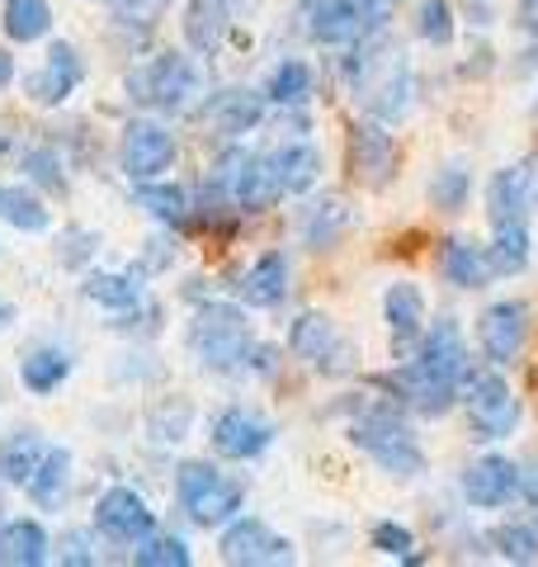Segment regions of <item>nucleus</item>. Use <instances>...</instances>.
I'll return each instance as SVG.
<instances>
[{
  "label": "nucleus",
  "instance_id": "obj_1",
  "mask_svg": "<svg viewBox=\"0 0 538 567\" xmlns=\"http://www.w3.org/2000/svg\"><path fill=\"white\" fill-rule=\"evenodd\" d=\"M463 383H468V346H463V331L454 317H439V322L425 331L421 354L392 379V388L430 416L448 412L454 398L463 393Z\"/></svg>",
  "mask_w": 538,
  "mask_h": 567
},
{
  "label": "nucleus",
  "instance_id": "obj_2",
  "mask_svg": "<svg viewBox=\"0 0 538 567\" xmlns=\"http://www.w3.org/2000/svg\"><path fill=\"white\" fill-rule=\"evenodd\" d=\"M350 71V85L359 104L373 114V118H402L411 110V66H406V52L392 43V39H369L364 48L345 62Z\"/></svg>",
  "mask_w": 538,
  "mask_h": 567
},
{
  "label": "nucleus",
  "instance_id": "obj_3",
  "mask_svg": "<svg viewBox=\"0 0 538 567\" xmlns=\"http://www.w3.org/2000/svg\"><path fill=\"white\" fill-rule=\"evenodd\" d=\"M128 91L137 104L161 114H189L204 100V71L189 52H161V58L142 62L128 76Z\"/></svg>",
  "mask_w": 538,
  "mask_h": 567
},
{
  "label": "nucleus",
  "instance_id": "obj_4",
  "mask_svg": "<svg viewBox=\"0 0 538 567\" xmlns=\"http://www.w3.org/2000/svg\"><path fill=\"white\" fill-rule=\"evenodd\" d=\"M350 440L392 477H421L425 473L421 440L411 435V425L392 412V406H369L364 416H354L350 421Z\"/></svg>",
  "mask_w": 538,
  "mask_h": 567
},
{
  "label": "nucleus",
  "instance_id": "obj_5",
  "mask_svg": "<svg viewBox=\"0 0 538 567\" xmlns=\"http://www.w3.org/2000/svg\"><path fill=\"white\" fill-rule=\"evenodd\" d=\"M189 350L199 354V364L213 374H231V369H246L256 341H250V322L241 317V308L231 303H208L194 312L189 322Z\"/></svg>",
  "mask_w": 538,
  "mask_h": 567
},
{
  "label": "nucleus",
  "instance_id": "obj_6",
  "mask_svg": "<svg viewBox=\"0 0 538 567\" xmlns=\"http://www.w3.org/2000/svg\"><path fill=\"white\" fill-rule=\"evenodd\" d=\"M175 496H179V506L189 511V520L204 529L237 520V511H241V483L223 477L213 464H204V458H189V464L175 468Z\"/></svg>",
  "mask_w": 538,
  "mask_h": 567
},
{
  "label": "nucleus",
  "instance_id": "obj_7",
  "mask_svg": "<svg viewBox=\"0 0 538 567\" xmlns=\"http://www.w3.org/2000/svg\"><path fill=\"white\" fill-rule=\"evenodd\" d=\"M397 137L383 128V118H359L350 128L345 142V166H350V181L364 185V189H387L392 175H397Z\"/></svg>",
  "mask_w": 538,
  "mask_h": 567
},
{
  "label": "nucleus",
  "instance_id": "obj_8",
  "mask_svg": "<svg viewBox=\"0 0 538 567\" xmlns=\"http://www.w3.org/2000/svg\"><path fill=\"white\" fill-rule=\"evenodd\" d=\"M463 402H468V421H473V431L482 440L515 435L519 398H515V388L496 374V369H487V374H468V383H463Z\"/></svg>",
  "mask_w": 538,
  "mask_h": 567
},
{
  "label": "nucleus",
  "instance_id": "obj_9",
  "mask_svg": "<svg viewBox=\"0 0 538 567\" xmlns=\"http://www.w3.org/2000/svg\"><path fill=\"white\" fill-rule=\"evenodd\" d=\"M175 133L166 123L156 118H133L123 128V142H118V162H123V175L137 185V181H156L161 171L175 166Z\"/></svg>",
  "mask_w": 538,
  "mask_h": 567
},
{
  "label": "nucleus",
  "instance_id": "obj_10",
  "mask_svg": "<svg viewBox=\"0 0 538 567\" xmlns=\"http://www.w3.org/2000/svg\"><path fill=\"white\" fill-rule=\"evenodd\" d=\"M218 548H223V558L231 567H283V563H293V544L256 516L227 520Z\"/></svg>",
  "mask_w": 538,
  "mask_h": 567
},
{
  "label": "nucleus",
  "instance_id": "obj_11",
  "mask_svg": "<svg viewBox=\"0 0 538 567\" xmlns=\"http://www.w3.org/2000/svg\"><path fill=\"white\" fill-rule=\"evenodd\" d=\"M289 350L298 360H308L317 374H345L350 369V341L327 312H302L289 327Z\"/></svg>",
  "mask_w": 538,
  "mask_h": 567
},
{
  "label": "nucleus",
  "instance_id": "obj_12",
  "mask_svg": "<svg viewBox=\"0 0 538 567\" xmlns=\"http://www.w3.org/2000/svg\"><path fill=\"white\" fill-rule=\"evenodd\" d=\"M529 303L525 298H500L477 317V346L492 364H515V354L529 341Z\"/></svg>",
  "mask_w": 538,
  "mask_h": 567
},
{
  "label": "nucleus",
  "instance_id": "obj_13",
  "mask_svg": "<svg viewBox=\"0 0 538 567\" xmlns=\"http://www.w3.org/2000/svg\"><path fill=\"white\" fill-rule=\"evenodd\" d=\"M81 81H85V58L71 43H52L43 66L24 76V95L33 104H43V110H52V104H66L71 95H76Z\"/></svg>",
  "mask_w": 538,
  "mask_h": 567
},
{
  "label": "nucleus",
  "instance_id": "obj_14",
  "mask_svg": "<svg viewBox=\"0 0 538 567\" xmlns=\"http://www.w3.org/2000/svg\"><path fill=\"white\" fill-rule=\"evenodd\" d=\"M95 529L110 535L114 544H142L156 529V511L133 487H110L95 502Z\"/></svg>",
  "mask_w": 538,
  "mask_h": 567
},
{
  "label": "nucleus",
  "instance_id": "obj_15",
  "mask_svg": "<svg viewBox=\"0 0 538 567\" xmlns=\"http://www.w3.org/2000/svg\"><path fill=\"white\" fill-rule=\"evenodd\" d=\"M208 440H213V454L223 458H260L269 445H275V425H269L260 412H246V406H231L218 421L208 425Z\"/></svg>",
  "mask_w": 538,
  "mask_h": 567
},
{
  "label": "nucleus",
  "instance_id": "obj_16",
  "mask_svg": "<svg viewBox=\"0 0 538 567\" xmlns=\"http://www.w3.org/2000/svg\"><path fill=\"white\" fill-rule=\"evenodd\" d=\"M227 189H231V204L241 213H265L279 204V171H275V156H237V171L227 175Z\"/></svg>",
  "mask_w": 538,
  "mask_h": 567
},
{
  "label": "nucleus",
  "instance_id": "obj_17",
  "mask_svg": "<svg viewBox=\"0 0 538 567\" xmlns=\"http://www.w3.org/2000/svg\"><path fill=\"white\" fill-rule=\"evenodd\" d=\"M538 199V171L534 162L529 166H506L492 175L487 185V213L492 223H525V213L534 208Z\"/></svg>",
  "mask_w": 538,
  "mask_h": 567
},
{
  "label": "nucleus",
  "instance_id": "obj_18",
  "mask_svg": "<svg viewBox=\"0 0 538 567\" xmlns=\"http://www.w3.org/2000/svg\"><path fill=\"white\" fill-rule=\"evenodd\" d=\"M515 492H519V468L510 464L506 454H487V458H477V464L463 473V496H468L477 511L506 506Z\"/></svg>",
  "mask_w": 538,
  "mask_h": 567
},
{
  "label": "nucleus",
  "instance_id": "obj_19",
  "mask_svg": "<svg viewBox=\"0 0 538 567\" xmlns=\"http://www.w3.org/2000/svg\"><path fill=\"white\" fill-rule=\"evenodd\" d=\"M302 20H308L312 39L327 48L364 39V20H359L354 0H302Z\"/></svg>",
  "mask_w": 538,
  "mask_h": 567
},
{
  "label": "nucleus",
  "instance_id": "obj_20",
  "mask_svg": "<svg viewBox=\"0 0 538 567\" xmlns=\"http://www.w3.org/2000/svg\"><path fill=\"white\" fill-rule=\"evenodd\" d=\"M383 322L392 331V341L397 346H411L416 336L425 331V293H421V284H411V279H397L392 289L383 293Z\"/></svg>",
  "mask_w": 538,
  "mask_h": 567
},
{
  "label": "nucleus",
  "instance_id": "obj_21",
  "mask_svg": "<svg viewBox=\"0 0 538 567\" xmlns=\"http://www.w3.org/2000/svg\"><path fill=\"white\" fill-rule=\"evenodd\" d=\"M43 454H48V440L39 431H10V435H0V483H10V487H29V477L39 473L43 464Z\"/></svg>",
  "mask_w": 538,
  "mask_h": 567
},
{
  "label": "nucleus",
  "instance_id": "obj_22",
  "mask_svg": "<svg viewBox=\"0 0 538 567\" xmlns=\"http://www.w3.org/2000/svg\"><path fill=\"white\" fill-rule=\"evenodd\" d=\"M231 20H237V0H189L185 10V39L199 52H218Z\"/></svg>",
  "mask_w": 538,
  "mask_h": 567
},
{
  "label": "nucleus",
  "instance_id": "obj_23",
  "mask_svg": "<svg viewBox=\"0 0 538 567\" xmlns=\"http://www.w3.org/2000/svg\"><path fill=\"white\" fill-rule=\"evenodd\" d=\"M283 289H289V260H283L279 251H265L250 270H241L237 279V293H241V303L250 308H275Z\"/></svg>",
  "mask_w": 538,
  "mask_h": 567
},
{
  "label": "nucleus",
  "instance_id": "obj_24",
  "mask_svg": "<svg viewBox=\"0 0 538 567\" xmlns=\"http://www.w3.org/2000/svg\"><path fill=\"white\" fill-rule=\"evenodd\" d=\"M439 270L448 284H458V289H482L496 270H492V256H487V246H473V241H444V251H439Z\"/></svg>",
  "mask_w": 538,
  "mask_h": 567
},
{
  "label": "nucleus",
  "instance_id": "obj_25",
  "mask_svg": "<svg viewBox=\"0 0 538 567\" xmlns=\"http://www.w3.org/2000/svg\"><path fill=\"white\" fill-rule=\"evenodd\" d=\"M48 529L39 520H6L0 525V567H39L48 558Z\"/></svg>",
  "mask_w": 538,
  "mask_h": 567
},
{
  "label": "nucleus",
  "instance_id": "obj_26",
  "mask_svg": "<svg viewBox=\"0 0 538 567\" xmlns=\"http://www.w3.org/2000/svg\"><path fill=\"white\" fill-rule=\"evenodd\" d=\"M275 156V171H279V185L283 194H308L317 181H321V152L312 142H283Z\"/></svg>",
  "mask_w": 538,
  "mask_h": 567
},
{
  "label": "nucleus",
  "instance_id": "obj_27",
  "mask_svg": "<svg viewBox=\"0 0 538 567\" xmlns=\"http://www.w3.org/2000/svg\"><path fill=\"white\" fill-rule=\"evenodd\" d=\"M66 487H71V450H62V445H48V454H43V464H39V473L29 477V496L39 502L43 511H62V502H66Z\"/></svg>",
  "mask_w": 538,
  "mask_h": 567
},
{
  "label": "nucleus",
  "instance_id": "obj_28",
  "mask_svg": "<svg viewBox=\"0 0 538 567\" xmlns=\"http://www.w3.org/2000/svg\"><path fill=\"white\" fill-rule=\"evenodd\" d=\"M71 379V354L66 350H33L20 360V383L29 388L33 398H48V393H58V388Z\"/></svg>",
  "mask_w": 538,
  "mask_h": 567
},
{
  "label": "nucleus",
  "instance_id": "obj_29",
  "mask_svg": "<svg viewBox=\"0 0 538 567\" xmlns=\"http://www.w3.org/2000/svg\"><path fill=\"white\" fill-rule=\"evenodd\" d=\"M208 114H213V128H218V133L241 137V133H250V128L260 123L265 104H260L256 95H250V91H223V95H213Z\"/></svg>",
  "mask_w": 538,
  "mask_h": 567
},
{
  "label": "nucleus",
  "instance_id": "obj_30",
  "mask_svg": "<svg viewBox=\"0 0 538 567\" xmlns=\"http://www.w3.org/2000/svg\"><path fill=\"white\" fill-rule=\"evenodd\" d=\"M0 24H6L10 43H39L52 33V6L48 0H6Z\"/></svg>",
  "mask_w": 538,
  "mask_h": 567
},
{
  "label": "nucleus",
  "instance_id": "obj_31",
  "mask_svg": "<svg viewBox=\"0 0 538 567\" xmlns=\"http://www.w3.org/2000/svg\"><path fill=\"white\" fill-rule=\"evenodd\" d=\"M0 223L20 227V233H48L52 213L33 189L24 185H0Z\"/></svg>",
  "mask_w": 538,
  "mask_h": 567
},
{
  "label": "nucleus",
  "instance_id": "obj_32",
  "mask_svg": "<svg viewBox=\"0 0 538 567\" xmlns=\"http://www.w3.org/2000/svg\"><path fill=\"white\" fill-rule=\"evenodd\" d=\"M345 233H350V208L340 199H321L308 208V218H302V241H308L312 251H327V246H335Z\"/></svg>",
  "mask_w": 538,
  "mask_h": 567
},
{
  "label": "nucleus",
  "instance_id": "obj_33",
  "mask_svg": "<svg viewBox=\"0 0 538 567\" xmlns=\"http://www.w3.org/2000/svg\"><path fill=\"white\" fill-rule=\"evenodd\" d=\"M137 204L166 227H189V194L179 185H156V181H137Z\"/></svg>",
  "mask_w": 538,
  "mask_h": 567
},
{
  "label": "nucleus",
  "instance_id": "obj_34",
  "mask_svg": "<svg viewBox=\"0 0 538 567\" xmlns=\"http://www.w3.org/2000/svg\"><path fill=\"white\" fill-rule=\"evenodd\" d=\"M496 275H519L529 265V227L525 223H496V241L487 246Z\"/></svg>",
  "mask_w": 538,
  "mask_h": 567
},
{
  "label": "nucleus",
  "instance_id": "obj_35",
  "mask_svg": "<svg viewBox=\"0 0 538 567\" xmlns=\"http://www.w3.org/2000/svg\"><path fill=\"white\" fill-rule=\"evenodd\" d=\"M81 293L90 298V303L114 308V312L142 303V284H137L133 275H90V279L81 284Z\"/></svg>",
  "mask_w": 538,
  "mask_h": 567
},
{
  "label": "nucleus",
  "instance_id": "obj_36",
  "mask_svg": "<svg viewBox=\"0 0 538 567\" xmlns=\"http://www.w3.org/2000/svg\"><path fill=\"white\" fill-rule=\"evenodd\" d=\"M265 95L275 100V104H302V100L312 95V71H308V62H283V66H275V76H269Z\"/></svg>",
  "mask_w": 538,
  "mask_h": 567
},
{
  "label": "nucleus",
  "instance_id": "obj_37",
  "mask_svg": "<svg viewBox=\"0 0 538 567\" xmlns=\"http://www.w3.org/2000/svg\"><path fill=\"white\" fill-rule=\"evenodd\" d=\"M137 567H189V544L179 535H147L133 554Z\"/></svg>",
  "mask_w": 538,
  "mask_h": 567
},
{
  "label": "nucleus",
  "instance_id": "obj_38",
  "mask_svg": "<svg viewBox=\"0 0 538 567\" xmlns=\"http://www.w3.org/2000/svg\"><path fill=\"white\" fill-rule=\"evenodd\" d=\"M468 189H473L468 171H463V166H444L435 181H430V199H435V208H444V213H458V208H468Z\"/></svg>",
  "mask_w": 538,
  "mask_h": 567
},
{
  "label": "nucleus",
  "instance_id": "obj_39",
  "mask_svg": "<svg viewBox=\"0 0 538 567\" xmlns=\"http://www.w3.org/2000/svg\"><path fill=\"white\" fill-rule=\"evenodd\" d=\"M416 29H421L425 43L448 48V43H454V6H448V0H421Z\"/></svg>",
  "mask_w": 538,
  "mask_h": 567
},
{
  "label": "nucleus",
  "instance_id": "obj_40",
  "mask_svg": "<svg viewBox=\"0 0 538 567\" xmlns=\"http://www.w3.org/2000/svg\"><path fill=\"white\" fill-rule=\"evenodd\" d=\"M24 175H29L33 185L52 189V194H62V189H66L62 162H58V152H52V147H29V152H24Z\"/></svg>",
  "mask_w": 538,
  "mask_h": 567
},
{
  "label": "nucleus",
  "instance_id": "obj_41",
  "mask_svg": "<svg viewBox=\"0 0 538 567\" xmlns=\"http://www.w3.org/2000/svg\"><path fill=\"white\" fill-rule=\"evenodd\" d=\"M492 544H496V554L510 558V563H538V535L525 525H500L492 535Z\"/></svg>",
  "mask_w": 538,
  "mask_h": 567
},
{
  "label": "nucleus",
  "instance_id": "obj_42",
  "mask_svg": "<svg viewBox=\"0 0 538 567\" xmlns=\"http://www.w3.org/2000/svg\"><path fill=\"white\" fill-rule=\"evenodd\" d=\"M373 548L387 558H406V563H416V539H411V529L397 525V520H383V525H373Z\"/></svg>",
  "mask_w": 538,
  "mask_h": 567
},
{
  "label": "nucleus",
  "instance_id": "obj_43",
  "mask_svg": "<svg viewBox=\"0 0 538 567\" xmlns=\"http://www.w3.org/2000/svg\"><path fill=\"white\" fill-rule=\"evenodd\" d=\"M402 0H354L359 20H364V33H383L392 24V14H397Z\"/></svg>",
  "mask_w": 538,
  "mask_h": 567
},
{
  "label": "nucleus",
  "instance_id": "obj_44",
  "mask_svg": "<svg viewBox=\"0 0 538 567\" xmlns=\"http://www.w3.org/2000/svg\"><path fill=\"white\" fill-rule=\"evenodd\" d=\"M463 6H468V20L473 24H482V29L496 24V0H463Z\"/></svg>",
  "mask_w": 538,
  "mask_h": 567
},
{
  "label": "nucleus",
  "instance_id": "obj_45",
  "mask_svg": "<svg viewBox=\"0 0 538 567\" xmlns=\"http://www.w3.org/2000/svg\"><path fill=\"white\" fill-rule=\"evenodd\" d=\"M519 29L538 39V0H519Z\"/></svg>",
  "mask_w": 538,
  "mask_h": 567
},
{
  "label": "nucleus",
  "instance_id": "obj_46",
  "mask_svg": "<svg viewBox=\"0 0 538 567\" xmlns=\"http://www.w3.org/2000/svg\"><path fill=\"white\" fill-rule=\"evenodd\" d=\"M62 548H66V554H62L66 563H90V554H85V535H66Z\"/></svg>",
  "mask_w": 538,
  "mask_h": 567
},
{
  "label": "nucleus",
  "instance_id": "obj_47",
  "mask_svg": "<svg viewBox=\"0 0 538 567\" xmlns=\"http://www.w3.org/2000/svg\"><path fill=\"white\" fill-rule=\"evenodd\" d=\"M10 81H14V58H10L6 48H0V91H6Z\"/></svg>",
  "mask_w": 538,
  "mask_h": 567
},
{
  "label": "nucleus",
  "instance_id": "obj_48",
  "mask_svg": "<svg viewBox=\"0 0 538 567\" xmlns=\"http://www.w3.org/2000/svg\"><path fill=\"white\" fill-rule=\"evenodd\" d=\"M10 317H14V312H10V303H0V327H6V322H10Z\"/></svg>",
  "mask_w": 538,
  "mask_h": 567
},
{
  "label": "nucleus",
  "instance_id": "obj_49",
  "mask_svg": "<svg viewBox=\"0 0 538 567\" xmlns=\"http://www.w3.org/2000/svg\"><path fill=\"white\" fill-rule=\"evenodd\" d=\"M0 152H6V133H0Z\"/></svg>",
  "mask_w": 538,
  "mask_h": 567
},
{
  "label": "nucleus",
  "instance_id": "obj_50",
  "mask_svg": "<svg viewBox=\"0 0 538 567\" xmlns=\"http://www.w3.org/2000/svg\"><path fill=\"white\" fill-rule=\"evenodd\" d=\"M104 6H114V0H104Z\"/></svg>",
  "mask_w": 538,
  "mask_h": 567
}]
</instances>
